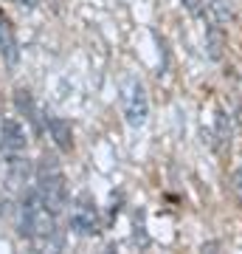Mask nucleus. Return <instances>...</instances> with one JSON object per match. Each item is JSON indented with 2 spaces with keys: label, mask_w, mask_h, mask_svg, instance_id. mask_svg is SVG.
Here are the masks:
<instances>
[{
  "label": "nucleus",
  "mask_w": 242,
  "mask_h": 254,
  "mask_svg": "<svg viewBox=\"0 0 242 254\" xmlns=\"http://www.w3.org/2000/svg\"><path fill=\"white\" fill-rule=\"evenodd\" d=\"M37 192L43 203L54 215H59L65 206H68V187H65V175L59 170L54 155H43V161L37 167Z\"/></svg>",
  "instance_id": "f257e3e1"
},
{
  "label": "nucleus",
  "mask_w": 242,
  "mask_h": 254,
  "mask_svg": "<svg viewBox=\"0 0 242 254\" xmlns=\"http://www.w3.org/2000/svg\"><path fill=\"white\" fill-rule=\"evenodd\" d=\"M20 235L23 237H51L54 235V212L43 203L40 192L31 190L20 203Z\"/></svg>",
  "instance_id": "f03ea898"
},
{
  "label": "nucleus",
  "mask_w": 242,
  "mask_h": 254,
  "mask_svg": "<svg viewBox=\"0 0 242 254\" xmlns=\"http://www.w3.org/2000/svg\"><path fill=\"white\" fill-rule=\"evenodd\" d=\"M118 102H121V113H124V122L130 127H144L146 125V116H149V99H146V91H144L141 79L135 76H127L118 88Z\"/></svg>",
  "instance_id": "7ed1b4c3"
},
{
  "label": "nucleus",
  "mask_w": 242,
  "mask_h": 254,
  "mask_svg": "<svg viewBox=\"0 0 242 254\" xmlns=\"http://www.w3.org/2000/svg\"><path fill=\"white\" fill-rule=\"evenodd\" d=\"M71 232L79 237L99 235V209H96V200L90 198L88 192H82L71 203Z\"/></svg>",
  "instance_id": "20e7f679"
},
{
  "label": "nucleus",
  "mask_w": 242,
  "mask_h": 254,
  "mask_svg": "<svg viewBox=\"0 0 242 254\" xmlns=\"http://www.w3.org/2000/svg\"><path fill=\"white\" fill-rule=\"evenodd\" d=\"M26 127L20 125L17 119H3L0 122V150L6 153H20L26 147Z\"/></svg>",
  "instance_id": "39448f33"
},
{
  "label": "nucleus",
  "mask_w": 242,
  "mask_h": 254,
  "mask_svg": "<svg viewBox=\"0 0 242 254\" xmlns=\"http://www.w3.org/2000/svg\"><path fill=\"white\" fill-rule=\"evenodd\" d=\"M0 57H3V63L9 65V68H14V65L20 63L17 37H14V31H11L6 17H0Z\"/></svg>",
  "instance_id": "423d86ee"
},
{
  "label": "nucleus",
  "mask_w": 242,
  "mask_h": 254,
  "mask_svg": "<svg viewBox=\"0 0 242 254\" xmlns=\"http://www.w3.org/2000/svg\"><path fill=\"white\" fill-rule=\"evenodd\" d=\"M45 127L54 138V144L62 150V153H71L73 150V130H71V122H65L59 116H45Z\"/></svg>",
  "instance_id": "0eeeda50"
},
{
  "label": "nucleus",
  "mask_w": 242,
  "mask_h": 254,
  "mask_svg": "<svg viewBox=\"0 0 242 254\" xmlns=\"http://www.w3.org/2000/svg\"><path fill=\"white\" fill-rule=\"evenodd\" d=\"M6 175H9L11 187H20V184L28 181V175H31V164H28L26 158L14 155V158H9V161H6Z\"/></svg>",
  "instance_id": "6e6552de"
},
{
  "label": "nucleus",
  "mask_w": 242,
  "mask_h": 254,
  "mask_svg": "<svg viewBox=\"0 0 242 254\" xmlns=\"http://www.w3.org/2000/svg\"><path fill=\"white\" fill-rule=\"evenodd\" d=\"M14 105H17V110L37 127V130H43V125H40V113H37V108H34V99H31V93H28L26 88L14 91Z\"/></svg>",
  "instance_id": "1a4fd4ad"
},
{
  "label": "nucleus",
  "mask_w": 242,
  "mask_h": 254,
  "mask_svg": "<svg viewBox=\"0 0 242 254\" xmlns=\"http://www.w3.org/2000/svg\"><path fill=\"white\" fill-rule=\"evenodd\" d=\"M206 54L214 63L223 57V34H220L217 26H206Z\"/></svg>",
  "instance_id": "9d476101"
},
{
  "label": "nucleus",
  "mask_w": 242,
  "mask_h": 254,
  "mask_svg": "<svg viewBox=\"0 0 242 254\" xmlns=\"http://www.w3.org/2000/svg\"><path fill=\"white\" fill-rule=\"evenodd\" d=\"M206 3H208V9H211V14H214V20L220 23V26H225V23L234 20L231 0H206Z\"/></svg>",
  "instance_id": "9b49d317"
},
{
  "label": "nucleus",
  "mask_w": 242,
  "mask_h": 254,
  "mask_svg": "<svg viewBox=\"0 0 242 254\" xmlns=\"http://www.w3.org/2000/svg\"><path fill=\"white\" fill-rule=\"evenodd\" d=\"M180 3H183V9H186L192 17L206 20V9H208V6L203 3V0H180Z\"/></svg>",
  "instance_id": "f8f14e48"
},
{
  "label": "nucleus",
  "mask_w": 242,
  "mask_h": 254,
  "mask_svg": "<svg viewBox=\"0 0 242 254\" xmlns=\"http://www.w3.org/2000/svg\"><path fill=\"white\" fill-rule=\"evenodd\" d=\"M234 195H237V198H240V203H242V164L240 167H237V173H234Z\"/></svg>",
  "instance_id": "ddd939ff"
},
{
  "label": "nucleus",
  "mask_w": 242,
  "mask_h": 254,
  "mask_svg": "<svg viewBox=\"0 0 242 254\" xmlns=\"http://www.w3.org/2000/svg\"><path fill=\"white\" fill-rule=\"evenodd\" d=\"M17 3H20V6H28V9H34V6H37V0H17Z\"/></svg>",
  "instance_id": "4468645a"
}]
</instances>
